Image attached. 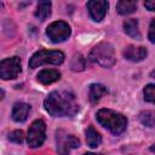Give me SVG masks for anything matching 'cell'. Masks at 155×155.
Instances as JSON below:
<instances>
[{"instance_id": "obj_1", "label": "cell", "mask_w": 155, "mask_h": 155, "mask_svg": "<svg viewBox=\"0 0 155 155\" xmlns=\"http://www.w3.org/2000/svg\"><path fill=\"white\" fill-rule=\"evenodd\" d=\"M45 109L54 117L74 116L79 110V104L75 96L68 91H53L51 92L45 102Z\"/></svg>"}, {"instance_id": "obj_2", "label": "cell", "mask_w": 155, "mask_h": 155, "mask_svg": "<svg viewBox=\"0 0 155 155\" xmlns=\"http://www.w3.org/2000/svg\"><path fill=\"white\" fill-rule=\"evenodd\" d=\"M98 122L108 128L113 134H120L121 132L125 131L126 128V125H127V120L126 117L120 114V113H116L111 109H101L97 111V115H96Z\"/></svg>"}, {"instance_id": "obj_3", "label": "cell", "mask_w": 155, "mask_h": 155, "mask_svg": "<svg viewBox=\"0 0 155 155\" xmlns=\"http://www.w3.org/2000/svg\"><path fill=\"white\" fill-rule=\"evenodd\" d=\"M88 58L103 68H110L115 63L114 47L109 42H99L91 50Z\"/></svg>"}, {"instance_id": "obj_4", "label": "cell", "mask_w": 155, "mask_h": 155, "mask_svg": "<svg viewBox=\"0 0 155 155\" xmlns=\"http://www.w3.org/2000/svg\"><path fill=\"white\" fill-rule=\"evenodd\" d=\"M64 61V54L61 51H47V50H40L35 52L30 61H29V68L35 69L39 65L42 64H62Z\"/></svg>"}, {"instance_id": "obj_5", "label": "cell", "mask_w": 155, "mask_h": 155, "mask_svg": "<svg viewBox=\"0 0 155 155\" xmlns=\"http://www.w3.org/2000/svg\"><path fill=\"white\" fill-rule=\"evenodd\" d=\"M56 142L59 155H69L71 149L79 148L80 145V140L75 136L68 134L64 130H58L56 132Z\"/></svg>"}, {"instance_id": "obj_6", "label": "cell", "mask_w": 155, "mask_h": 155, "mask_svg": "<svg viewBox=\"0 0 155 155\" xmlns=\"http://www.w3.org/2000/svg\"><path fill=\"white\" fill-rule=\"evenodd\" d=\"M45 132H46V125L42 120H35L29 130H28V136H27V142H28V145L31 147V148H38L40 147L46 136H45Z\"/></svg>"}, {"instance_id": "obj_7", "label": "cell", "mask_w": 155, "mask_h": 155, "mask_svg": "<svg viewBox=\"0 0 155 155\" xmlns=\"http://www.w3.org/2000/svg\"><path fill=\"white\" fill-rule=\"evenodd\" d=\"M46 33L52 42H62L69 38L71 30H70V27L68 25V23H65L63 21H57V22L51 23L47 27Z\"/></svg>"}, {"instance_id": "obj_8", "label": "cell", "mask_w": 155, "mask_h": 155, "mask_svg": "<svg viewBox=\"0 0 155 155\" xmlns=\"http://www.w3.org/2000/svg\"><path fill=\"white\" fill-rule=\"evenodd\" d=\"M21 73V59L18 57H8L0 63V76L2 80L16 79Z\"/></svg>"}, {"instance_id": "obj_9", "label": "cell", "mask_w": 155, "mask_h": 155, "mask_svg": "<svg viewBox=\"0 0 155 155\" xmlns=\"http://www.w3.org/2000/svg\"><path fill=\"white\" fill-rule=\"evenodd\" d=\"M108 6H109L108 1H103V0H91L87 2V8L90 12V16L96 22H99L104 18Z\"/></svg>"}, {"instance_id": "obj_10", "label": "cell", "mask_w": 155, "mask_h": 155, "mask_svg": "<svg viewBox=\"0 0 155 155\" xmlns=\"http://www.w3.org/2000/svg\"><path fill=\"white\" fill-rule=\"evenodd\" d=\"M148 52L145 47H136V46H127L124 50V57L131 62H140L147 57Z\"/></svg>"}, {"instance_id": "obj_11", "label": "cell", "mask_w": 155, "mask_h": 155, "mask_svg": "<svg viewBox=\"0 0 155 155\" xmlns=\"http://www.w3.org/2000/svg\"><path fill=\"white\" fill-rule=\"evenodd\" d=\"M30 113V105L23 102L16 103L12 109V119L16 122H24Z\"/></svg>"}, {"instance_id": "obj_12", "label": "cell", "mask_w": 155, "mask_h": 155, "mask_svg": "<svg viewBox=\"0 0 155 155\" xmlns=\"http://www.w3.org/2000/svg\"><path fill=\"white\" fill-rule=\"evenodd\" d=\"M38 81L42 85H50L61 79V73L54 69H44L38 74Z\"/></svg>"}, {"instance_id": "obj_13", "label": "cell", "mask_w": 155, "mask_h": 155, "mask_svg": "<svg viewBox=\"0 0 155 155\" xmlns=\"http://www.w3.org/2000/svg\"><path fill=\"white\" fill-rule=\"evenodd\" d=\"M108 93V90L104 85H101V84H92L90 86V91H88V98L92 103H96L98 102L104 94Z\"/></svg>"}, {"instance_id": "obj_14", "label": "cell", "mask_w": 155, "mask_h": 155, "mask_svg": "<svg viewBox=\"0 0 155 155\" xmlns=\"http://www.w3.org/2000/svg\"><path fill=\"white\" fill-rule=\"evenodd\" d=\"M124 29H125V33L127 35H130L131 38L133 39H140V31H139V28H138V21L134 19V18H131V19H127L124 22Z\"/></svg>"}, {"instance_id": "obj_15", "label": "cell", "mask_w": 155, "mask_h": 155, "mask_svg": "<svg viewBox=\"0 0 155 155\" xmlns=\"http://www.w3.org/2000/svg\"><path fill=\"white\" fill-rule=\"evenodd\" d=\"M116 10H117V12H119L120 15H122V16L133 13V12L137 10V2H136V1H126V0L119 1V2L116 4Z\"/></svg>"}, {"instance_id": "obj_16", "label": "cell", "mask_w": 155, "mask_h": 155, "mask_svg": "<svg viewBox=\"0 0 155 155\" xmlns=\"http://www.w3.org/2000/svg\"><path fill=\"white\" fill-rule=\"evenodd\" d=\"M35 17L40 21H45L51 15V2L50 1H41L38 4L35 10Z\"/></svg>"}, {"instance_id": "obj_17", "label": "cell", "mask_w": 155, "mask_h": 155, "mask_svg": "<svg viewBox=\"0 0 155 155\" xmlns=\"http://www.w3.org/2000/svg\"><path fill=\"white\" fill-rule=\"evenodd\" d=\"M86 142H87L88 147H91V148H97L102 143L101 134L92 126H90L86 131Z\"/></svg>"}, {"instance_id": "obj_18", "label": "cell", "mask_w": 155, "mask_h": 155, "mask_svg": "<svg viewBox=\"0 0 155 155\" xmlns=\"http://www.w3.org/2000/svg\"><path fill=\"white\" fill-rule=\"evenodd\" d=\"M138 119L147 127H154L155 126V111L144 110V111L139 113Z\"/></svg>"}, {"instance_id": "obj_19", "label": "cell", "mask_w": 155, "mask_h": 155, "mask_svg": "<svg viewBox=\"0 0 155 155\" xmlns=\"http://www.w3.org/2000/svg\"><path fill=\"white\" fill-rule=\"evenodd\" d=\"M86 67V62H85V58L80 54V53H76L71 58V62H70V68L71 70L74 71H81L84 70Z\"/></svg>"}, {"instance_id": "obj_20", "label": "cell", "mask_w": 155, "mask_h": 155, "mask_svg": "<svg viewBox=\"0 0 155 155\" xmlns=\"http://www.w3.org/2000/svg\"><path fill=\"white\" fill-rule=\"evenodd\" d=\"M143 93H144V99L145 101L155 104V85H153V84L147 85L144 87Z\"/></svg>"}, {"instance_id": "obj_21", "label": "cell", "mask_w": 155, "mask_h": 155, "mask_svg": "<svg viewBox=\"0 0 155 155\" xmlns=\"http://www.w3.org/2000/svg\"><path fill=\"white\" fill-rule=\"evenodd\" d=\"M23 138H24V136H23V132L21 130H15V131L8 133V140H11L13 143L19 144L23 142Z\"/></svg>"}, {"instance_id": "obj_22", "label": "cell", "mask_w": 155, "mask_h": 155, "mask_svg": "<svg viewBox=\"0 0 155 155\" xmlns=\"http://www.w3.org/2000/svg\"><path fill=\"white\" fill-rule=\"evenodd\" d=\"M148 38H149V40H150L153 44H155V18H154V19L151 21V23H150Z\"/></svg>"}, {"instance_id": "obj_23", "label": "cell", "mask_w": 155, "mask_h": 155, "mask_svg": "<svg viewBox=\"0 0 155 155\" xmlns=\"http://www.w3.org/2000/svg\"><path fill=\"white\" fill-rule=\"evenodd\" d=\"M144 6L149 10V11H155V0H148L144 2Z\"/></svg>"}, {"instance_id": "obj_24", "label": "cell", "mask_w": 155, "mask_h": 155, "mask_svg": "<svg viewBox=\"0 0 155 155\" xmlns=\"http://www.w3.org/2000/svg\"><path fill=\"white\" fill-rule=\"evenodd\" d=\"M84 155H103V154H94V153H86Z\"/></svg>"}, {"instance_id": "obj_25", "label": "cell", "mask_w": 155, "mask_h": 155, "mask_svg": "<svg viewBox=\"0 0 155 155\" xmlns=\"http://www.w3.org/2000/svg\"><path fill=\"white\" fill-rule=\"evenodd\" d=\"M150 151H153V153H155V144L150 147Z\"/></svg>"}, {"instance_id": "obj_26", "label": "cell", "mask_w": 155, "mask_h": 155, "mask_svg": "<svg viewBox=\"0 0 155 155\" xmlns=\"http://www.w3.org/2000/svg\"><path fill=\"white\" fill-rule=\"evenodd\" d=\"M151 76H155V71H153V73H151Z\"/></svg>"}]
</instances>
